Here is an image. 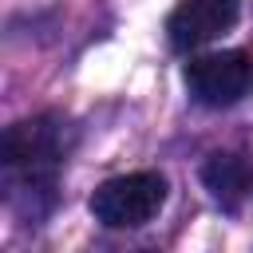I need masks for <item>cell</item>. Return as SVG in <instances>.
Returning <instances> with one entry per match:
<instances>
[{"instance_id": "cell-1", "label": "cell", "mask_w": 253, "mask_h": 253, "mask_svg": "<svg viewBox=\"0 0 253 253\" xmlns=\"http://www.w3.org/2000/svg\"><path fill=\"white\" fill-rule=\"evenodd\" d=\"M67 138H71V130L59 115L20 119L0 138L8 198L20 210H24V202H32V221H40L55 202V174L63 166Z\"/></svg>"}, {"instance_id": "cell-2", "label": "cell", "mask_w": 253, "mask_h": 253, "mask_svg": "<svg viewBox=\"0 0 253 253\" xmlns=\"http://www.w3.org/2000/svg\"><path fill=\"white\" fill-rule=\"evenodd\" d=\"M162 206H166V178L154 170L107 178L91 194V213L107 229H138V225L154 221Z\"/></svg>"}, {"instance_id": "cell-3", "label": "cell", "mask_w": 253, "mask_h": 253, "mask_svg": "<svg viewBox=\"0 0 253 253\" xmlns=\"http://www.w3.org/2000/svg\"><path fill=\"white\" fill-rule=\"evenodd\" d=\"M186 87L202 107H233L253 91L249 51H213L186 63Z\"/></svg>"}, {"instance_id": "cell-4", "label": "cell", "mask_w": 253, "mask_h": 253, "mask_svg": "<svg viewBox=\"0 0 253 253\" xmlns=\"http://www.w3.org/2000/svg\"><path fill=\"white\" fill-rule=\"evenodd\" d=\"M241 16V0H178V8L166 16L170 47L194 51L217 36H225Z\"/></svg>"}, {"instance_id": "cell-5", "label": "cell", "mask_w": 253, "mask_h": 253, "mask_svg": "<svg viewBox=\"0 0 253 253\" xmlns=\"http://www.w3.org/2000/svg\"><path fill=\"white\" fill-rule=\"evenodd\" d=\"M202 182H206L210 198H213L221 210L237 213L241 202L253 194V166H249L241 154L217 150V154H210V158L202 162Z\"/></svg>"}]
</instances>
